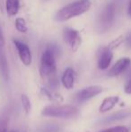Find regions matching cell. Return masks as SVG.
I'll return each mask as SVG.
<instances>
[{"label":"cell","instance_id":"277c9868","mask_svg":"<svg viewBox=\"0 0 131 132\" xmlns=\"http://www.w3.org/2000/svg\"><path fill=\"white\" fill-rule=\"evenodd\" d=\"M115 16V6L111 4L107 5L105 8L100 13L97 19V28L101 32H104L111 26Z\"/></svg>","mask_w":131,"mask_h":132},{"label":"cell","instance_id":"8992f818","mask_svg":"<svg viewBox=\"0 0 131 132\" xmlns=\"http://www.w3.org/2000/svg\"><path fill=\"white\" fill-rule=\"evenodd\" d=\"M103 92V88L101 85H90L82 90L78 91L76 94V100L79 103H84L86 101L93 99L98 96L100 94Z\"/></svg>","mask_w":131,"mask_h":132},{"label":"cell","instance_id":"7a4b0ae2","mask_svg":"<svg viewBox=\"0 0 131 132\" xmlns=\"http://www.w3.org/2000/svg\"><path fill=\"white\" fill-rule=\"evenodd\" d=\"M92 3L90 0H76L63 6L58 11L55 15L57 22H66L72 18L77 17L91 8Z\"/></svg>","mask_w":131,"mask_h":132},{"label":"cell","instance_id":"9c48e42d","mask_svg":"<svg viewBox=\"0 0 131 132\" xmlns=\"http://www.w3.org/2000/svg\"><path fill=\"white\" fill-rule=\"evenodd\" d=\"M112 59H113V52H112V51H110L107 47L101 48L98 52V61H97L99 69H107L110 67Z\"/></svg>","mask_w":131,"mask_h":132},{"label":"cell","instance_id":"e0dca14e","mask_svg":"<svg viewBox=\"0 0 131 132\" xmlns=\"http://www.w3.org/2000/svg\"><path fill=\"white\" fill-rule=\"evenodd\" d=\"M125 40H126V37L123 36V35H119V37H117V38L114 39L113 40H111V42H110V44L107 46V48L110 49V51H113V50L118 49V48L125 42Z\"/></svg>","mask_w":131,"mask_h":132},{"label":"cell","instance_id":"7c38bea8","mask_svg":"<svg viewBox=\"0 0 131 132\" xmlns=\"http://www.w3.org/2000/svg\"><path fill=\"white\" fill-rule=\"evenodd\" d=\"M0 72L2 77L5 81H8L9 79V66L7 57L5 53L0 49Z\"/></svg>","mask_w":131,"mask_h":132},{"label":"cell","instance_id":"d4e9b609","mask_svg":"<svg viewBox=\"0 0 131 132\" xmlns=\"http://www.w3.org/2000/svg\"><path fill=\"white\" fill-rule=\"evenodd\" d=\"M3 0H0V10H1V13H3Z\"/></svg>","mask_w":131,"mask_h":132},{"label":"cell","instance_id":"603a6c76","mask_svg":"<svg viewBox=\"0 0 131 132\" xmlns=\"http://www.w3.org/2000/svg\"><path fill=\"white\" fill-rule=\"evenodd\" d=\"M125 42H126V43H127V45H128V47L131 48V32L128 33V34L127 35Z\"/></svg>","mask_w":131,"mask_h":132},{"label":"cell","instance_id":"30bf717a","mask_svg":"<svg viewBox=\"0 0 131 132\" xmlns=\"http://www.w3.org/2000/svg\"><path fill=\"white\" fill-rule=\"evenodd\" d=\"M75 73L72 68H66L61 77V84L66 90H71L75 85Z\"/></svg>","mask_w":131,"mask_h":132},{"label":"cell","instance_id":"5bb4252c","mask_svg":"<svg viewBox=\"0 0 131 132\" xmlns=\"http://www.w3.org/2000/svg\"><path fill=\"white\" fill-rule=\"evenodd\" d=\"M20 8L19 0H6L5 1V9L10 16H14L18 14Z\"/></svg>","mask_w":131,"mask_h":132},{"label":"cell","instance_id":"6da1fadb","mask_svg":"<svg viewBox=\"0 0 131 132\" xmlns=\"http://www.w3.org/2000/svg\"><path fill=\"white\" fill-rule=\"evenodd\" d=\"M40 75L49 88H58V79L57 76L56 57L52 48H47L42 53L40 63Z\"/></svg>","mask_w":131,"mask_h":132},{"label":"cell","instance_id":"2e32d148","mask_svg":"<svg viewBox=\"0 0 131 132\" xmlns=\"http://www.w3.org/2000/svg\"><path fill=\"white\" fill-rule=\"evenodd\" d=\"M9 117L6 113H0V132H8Z\"/></svg>","mask_w":131,"mask_h":132},{"label":"cell","instance_id":"7402d4cb","mask_svg":"<svg viewBox=\"0 0 131 132\" xmlns=\"http://www.w3.org/2000/svg\"><path fill=\"white\" fill-rule=\"evenodd\" d=\"M5 37H4V34H3V32H2V31L0 30V49H2V48L5 46Z\"/></svg>","mask_w":131,"mask_h":132},{"label":"cell","instance_id":"ba28073f","mask_svg":"<svg viewBox=\"0 0 131 132\" xmlns=\"http://www.w3.org/2000/svg\"><path fill=\"white\" fill-rule=\"evenodd\" d=\"M131 66V59L129 57H121L113 66L110 68L108 72V76L110 77H119L121 74L126 72Z\"/></svg>","mask_w":131,"mask_h":132},{"label":"cell","instance_id":"3957f363","mask_svg":"<svg viewBox=\"0 0 131 132\" xmlns=\"http://www.w3.org/2000/svg\"><path fill=\"white\" fill-rule=\"evenodd\" d=\"M41 115L44 117L58 119H71L77 116L79 113L78 108L74 105H47L42 108Z\"/></svg>","mask_w":131,"mask_h":132},{"label":"cell","instance_id":"ac0fdd59","mask_svg":"<svg viewBox=\"0 0 131 132\" xmlns=\"http://www.w3.org/2000/svg\"><path fill=\"white\" fill-rule=\"evenodd\" d=\"M15 28L19 32L21 33H25L27 31V25H26V22L23 18L22 17H18L15 20Z\"/></svg>","mask_w":131,"mask_h":132},{"label":"cell","instance_id":"4fadbf2b","mask_svg":"<svg viewBox=\"0 0 131 132\" xmlns=\"http://www.w3.org/2000/svg\"><path fill=\"white\" fill-rule=\"evenodd\" d=\"M131 112L129 111H127V110H122V111H119L117 112L113 113V114L110 115V116L106 117L104 120H102L103 123H110V122H115L119 121V120H124V119L129 117Z\"/></svg>","mask_w":131,"mask_h":132},{"label":"cell","instance_id":"5b68a950","mask_svg":"<svg viewBox=\"0 0 131 132\" xmlns=\"http://www.w3.org/2000/svg\"><path fill=\"white\" fill-rule=\"evenodd\" d=\"M63 40L65 43L70 46L73 52L78 51L82 43V37L80 32L69 27H66L63 30Z\"/></svg>","mask_w":131,"mask_h":132},{"label":"cell","instance_id":"cb8c5ba5","mask_svg":"<svg viewBox=\"0 0 131 132\" xmlns=\"http://www.w3.org/2000/svg\"><path fill=\"white\" fill-rule=\"evenodd\" d=\"M128 15L131 17V0L129 2V5H128Z\"/></svg>","mask_w":131,"mask_h":132},{"label":"cell","instance_id":"ffe728a7","mask_svg":"<svg viewBox=\"0 0 131 132\" xmlns=\"http://www.w3.org/2000/svg\"><path fill=\"white\" fill-rule=\"evenodd\" d=\"M40 94L43 99L49 100V101H52L54 100V95L52 94L51 91L49 89L46 88V87H41L40 90Z\"/></svg>","mask_w":131,"mask_h":132},{"label":"cell","instance_id":"8fae6325","mask_svg":"<svg viewBox=\"0 0 131 132\" xmlns=\"http://www.w3.org/2000/svg\"><path fill=\"white\" fill-rule=\"evenodd\" d=\"M119 96H109L106 97L105 99H103V101L101 102V105L99 107V112L101 113H105L110 111V110H112L116 105L119 103Z\"/></svg>","mask_w":131,"mask_h":132},{"label":"cell","instance_id":"44dd1931","mask_svg":"<svg viewBox=\"0 0 131 132\" xmlns=\"http://www.w3.org/2000/svg\"><path fill=\"white\" fill-rule=\"evenodd\" d=\"M124 92L127 94H131V78L126 82L124 85Z\"/></svg>","mask_w":131,"mask_h":132},{"label":"cell","instance_id":"d6986e66","mask_svg":"<svg viewBox=\"0 0 131 132\" xmlns=\"http://www.w3.org/2000/svg\"><path fill=\"white\" fill-rule=\"evenodd\" d=\"M99 132H129V129L126 126L119 125V126H114V127L111 128H108L106 129H102V130Z\"/></svg>","mask_w":131,"mask_h":132},{"label":"cell","instance_id":"52a82bcc","mask_svg":"<svg viewBox=\"0 0 131 132\" xmlns=\"http://www.w3.org/2000/svg\"><path fill=\"white\" fill-rule=\"evenodd\" d=\"M14 44L16 48L19 59L21 60V62L24 65L25 67L31 66L32 62V51H31L30 48L27 44H25L24 42H21L18 40H14Z\"/></svg>","mask_w":131,"mask_h":132},{"label":"cell","instance_id":"9a60e30c","mask_svg":"<svg viewBox=\"0 0 131 132\" xmlns=\"http://www.w3.org/2000/svg\"><path fill=\"white\" fill-rule=\"evenodd\" d=\"M21 103H22V106H23L25 114L29 115L31 112V111H32V103H31V101H30V99H29L28 96H27V94H22Z\"/></svg>","mask_w":131,"mask_h":132},{"label":"cell","instance_id":"484cf974","mask_svg":"<svg viewBox=\"0 0 131 132\" xmlns=\"http://www.w3.org/2000/svg\"><path fill=\"white\" fill-rule=\"evenodd\" d=\"M9 132H17L16 130H11V131H9Z\"/></svg>","mask_w":131,"mask_h":132}]
</instances>
